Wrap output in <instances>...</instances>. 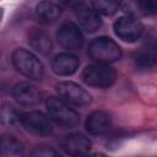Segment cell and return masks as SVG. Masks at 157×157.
<instances>
[{
	"label": "cell",
	"mask_w": 157,
	"mask_h": 157,
	"mask_svg": "<svg viewBox=\"0 0 157 157\" xmlns=\"http://www.w3.org/2000/svg\"><path fill=\"white\" fill-rule=\"evenodd\" d=\"M45 107L49 118L59 126L72 129L80 124L78 113L72 109L67 102L60 97H48L45 101Z\"/></svg>",
	"instance_id": "6da1fadb"
},
{
	"label": "cell",
	"mask_w": 157,
	"mask_h": 157,
	"mask_svg": "<svg viewBox=\"0 0 157 157\" xmlns=\"http://www.w3.org/2000/svg\"><path fill=\"white\" fill-rule=\"evenodd\" d=\"M15 69L25 77L31 80H42L44 75V67L40 60L29 50L18 48L11 55Z\"/></svg>",
	"instance_id": "7a4b0ae2"
},
{
	"label": "cell",
	"mask_w": 157,
	"mask_h": 157,
	"mask_svg": "<svg viewBox=\"0 0 157 157\" xmlns=\"http://www.w3.org/2000/svg\"><path fill=\"white\" fill-rule=\"evenodd\" d=\"M90 58L97 63H114L118 61L123 53L120 47L109 37H98L93 39L87 49Z\"/></svg>",
	"instance_id": "3957f363"
},
{
	"label": "cell",
	"mask_w": 157,
	"mask_h": 157,
	"mask_svg": "<svg viewBox=\"0 0 157 157\" xmlns=\"http://www.w3.org/2000/svg\"><path fill=\"white\" fill-rule=\"evenodd\" d=\"M82 80L92 87L107 88L115 81V70L104 63L88 65L82 71Z\"/></svg>",
	"instance_id": "277c9868"
},
{
	"label": "cell",
	"mask_w": 157,
	"mask_h": 157,
	"mask_svg": "<svg viewBox=\"0 0 157 157\" xmlns=\"http://www.w3.org/2000/svg\"><path fill=\"white\" fill-rule=\"evenodd\" d=\"M20 123L31 134L37 136H48L53 132V124L49 115L39 110H31L22 113L20 117Z\"/></svg>",
	"instance_id": "5b68a950"
},
{
	"label": "cell",
	"mask_w": 157,
	"mask_h": 157,
	"mask_svg": "<svg viewBox=\"0 0 157 157\" xmlns=\"http://www.w3.org/2000/svg\"><path fill=\"white\" fill-rule=\"evenodd\" d=\"M55 90L61 99H64L65 102L72 105L83 107V105H88L92 101L91 94L83 87L71 81L59 82L55 86Z\"/></svg>",
	"instance_id": "8992f818"
},
{
	"label": "cell",
	"mask_w": 157,
	"mask_h": 157,
	"mask_svg": "<svg viewBox=\"0 0 157 157\" xmlns=\"http://www.w3.org/2000/svg\"><path fill=\"white\" fill-rule=\"evenodd\" d=\"M56 40L59 45L66 50H78L82 48L85 38L78 26L72 22H66L56 31Z\"/></svg>",
	"instance_id": "52a82bcc"
},
{
	"label": "cell",
	"mask_w": 157,
	"mask_h": 157,
	"mask_svg": "<svg viewBox=\"0 0 157 157\" xmlns=\"http://www.w3.org/2000/svg\"><path fill=\"white\" fill-rule=\"evenodd\" d=\"M114 33L124 42H136L140 39V37L144 33V26L142 23L134 17L124 16L118 18L113 25Z\"/></svg>",
	"instance_id": "ba28073f"
},
{
	"label": "cell",
	"mask_w": 157,
	"mask_h": 157,
	"mask_svg": "<svg viewBox=\"0 0 157 157\" xmlns=\"http://www.w3.org/2000/svg\"><path fill=\"white\" fill-rule=\"evenodd\" d=\"M12 97L22 107H34L42 101V92L33 83L20 82L13 86Z\"/></svg>",
	"instance_id": "9c48e42d"
},
{
	"label": "cell",
	"mask_w": 157,
	"mask_h": 157,
	"mask_svg": "<svg viewBox=\"0 0 157 157\" xmlns=\"http://www.w3.org/2000/svg\"><path fill=\"white\" fill-rule=\"evenodd\" d=\"M119 7L126 16L139 18L157 13V0H120Z\"/></svg>",
	"instance_id": "30bf717a"
},
{
	"label": "cell",
	"mask_w": 157,
	"mask_h": 157,
	"mask_svg": "<svg viewBox=\"0 0 157 157\" xmlns=\"http://www.w3.org/2000/svg\"><path fill=\"white\" fill-rule=\"evenodd\" d=\"M85 128L87 132L93 136L104 135L112 128V118L104 110H94L87 117L85 121Z\"/></svg>",
	"instance_id": "8fae6325"
},
{
	"label": "cell",
	"mask_w": 157,
	"mask_h": 157,
	"mask_svg": "<svg viewBox=\"0 0 157 157\" xmlns=\"http://www.w3.org/2000/svg\"><path fill=\"white\" fill-rule=\"evenodd\" d=\"M92 147L91 140L83 134L76 132L65 136L61 141V148L66 155L70 156H82L90 152Z\"/></svg>",
	"instance_id": "7c38bea8"
},
{
	"label": "cell",
	"mask_w": 157,
	"mask_h": 157,
	"mask_svg": "<svg viewBox=\"0 0 157 157\" xmlns=\"http://www.w3.org/2000/svg\"><path fill=\"white\" fill-rule=\"evenodd\" d=\"M78 65H80L78 58L71 53L56 54L50 63L52 70L59 76H70L75 74L78 69Z\"/></svg>",
	"instance_id": "4fadbf2b"
},
{
	"label": "cell",
	"mask_w": 157,
	"mask_h": 157,
	"mask_svg": "<svg viewBox=\"0 0 157 157\" xmlns=\"http://www.w3.org/2000/svg\"><path fill=\"white\" fill-rule=\"evenodd\" d=\"M76 17L80 26L88 33L96 32L102 26V20L99 17V13H97L93 9L86 5H80L78 7H76Z\"/></svg>",
	"instance_id": "5bb4252c"
},
{
	"label": "cell",
	"mask_w": 157,
	"mask_h": 157,
	"mask_svg": "<svg viewBox=\"0 0 157 157\" xmlns=\"http://www.w3.org/2000/svg\"><path fill=\"white\" fill-rule=\"evenodd\" d=\"M61 13V9L58 4L52 0H42L36 6V15L37 17L45 23L54 22L59 18Z\"/></svg>",
	"instance_id": "9a60e30c"
},
{
	"label": "cell",
	"mask_w": 157,
	"mask_h": 157,
	"mask_svg": "<svg viewBox=\"0 0 157 157\" xmlns=\"http://www.w3.org/2000/svg\"><path fill=\"white\" fill-rule=\"evenodd\" d=\"M28 43L39 54L47 55L52 50V39L49 34L40 29H32L28 34Z\"/></svg>",
	"instance_id": "2e32d148"
},
{
	"label": "cell",
	"mask_w": 157,
	"mask_h": 157,
	"mask_svg": "<svg viewBox=\"0 0 157 157\" xmlns=\"http://www.w3.org/2000/svg\"><path fill=\"white\" fill-rule=\"evenodd\" d=\"M25 147L22 142L12 136H4L0 141V153L2 157H17L22 156Z\"/></svg>",
	"instance_id": "e0dca14e"
},
{
	"label": "cell",
	"mask_w": 157,
	"mask_h": 157,
	"mask_svg": "<svg viewBox=\"0 0 157 157\" xmlns=\"http://www.w3.org/2000/svg\"><path fill=\"white\" fill-rule=\"evenodd\" d=\"M136 66L140 69H150L157 64V47L147 48L140 52L135 58Z\"/></svg>",
	"instance_id": "ac0fdd59"
},
{
	"label": "cell",
	"mask_w": 157,
	"mask_h": 157,
	"mask_svg": "<svg viewBox=\"0 0 157 157\" xmlns=\"http://www.w3.org/2000/svg\"><path fill=\"white\" fill-rule=\"evenodd\" d=\"M92 9L103 16H112L118 11V0H91Z\"/></svg>",
	"instance_id": "d6986e66"
},
{
	"label": "cell",
	"mask_w": 157,
	"mask_h": 157,
	"mask_svg": "<svg viewBox=\"0 0 157 157\" xmlns=\"http://www.w3.org/2000/svg\"><path fill=\"white\" fill-rule=\"evenodd\" d=\"M21 114L9 103H2L1 104V123L5 126H12L17 121H20Z\"/></svg>",
	"instance_id": "ffe728a7"
},
{
	"label": "cell",
	"mask_w": 157,
	"mask_h": 157,
	"mask_svg": "<svg viewBox=\"0 0 157 157\" xmlns=\"http://www.w3.org/2000/svg\"><path fill=\"white\" fill-rule=\"evenodd\" d=\"M33 156L37 157H52V156H58V152L52 148L50 146H45V145H40L38 147H36V150L32 153Z\"/></svg>",
	"instance_id": "44dd1931"
},
{
	"label": "cell",
	"mask_w": 157,
	"mask_h": 157,
	"mask_svg": "<svg viewBox=\"0 0 157 157\" xmlns=\"http://www.w3.org/2000/svg\"><path fill=\"white\" fill-rule=\"evenodd\" d=\"M59 2L67 7H78L80 5H82V0H59Z\"/></svg>",
	"instance_id": "7402d4cb"
}]
</instances>
